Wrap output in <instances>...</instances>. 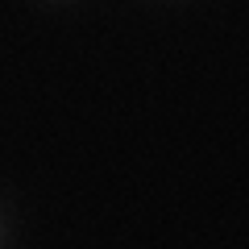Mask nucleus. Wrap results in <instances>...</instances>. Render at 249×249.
Here are the masks:
<instances>
[{
  "instance_id": "f257e3e1",
  "label": "nucleus",
  "mask_w": 249,
  "mask_h": 249,
  "mask_svg": "<svg viewBox=\"0 0 249 249\" xmlns=\"http://www.w3.org/2000/svg\"><path fill=\"white\" fill-rule=\"evenodd\" d=\"M4 237H9V224H4V216H0V245H4Z\"/></svg>"
}]
</instances>
